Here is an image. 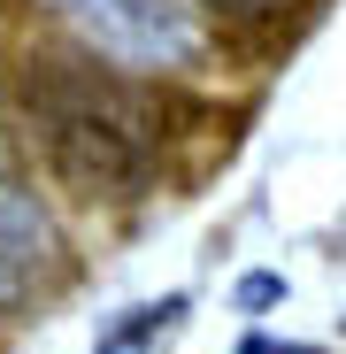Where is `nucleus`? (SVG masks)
I'll return each instance as SVG.
<instances>
[{
	"mask_svg": "<svg viewBox=\"0 0 346 354\" xmlns=\"http://www.w3.org/2000/svg\"><path fill=\"white\" fill-rule=\"evenodd\" d=\"M23 124L39 131V154L77 193H139L154 177V93L115 77L85 54H23L16 62Z\"/></svg>",
	"mask_w": 346,
	"mask_h": 354,
	"instance_id": "f257e3e1",
	"label": "nucleus"
},
{
	"mask_svg": "<svg viewBox=\"0 0 346 354\" xmlns=\"http://www.w3.org/2000/svg\"><path fill=\"white\" fill-rule=\"evenodd\" d=\"M54 16H62L93 54H108V62L124 70H193L208 54V16L193 8V0H46Z\"/></svg>",
	"mask_w": 346,
	"mask_h": 354,
	"instance_id": "f03ea898",
	"label": "nucleus"
},
{
	"mask_svg": "<svg viewBox=\"0 0 346 354\" xmlns=\"http://www.w3.org/2000/svg\"><path fill=\"white\" fill-rule=\"evenodd\" d=\"M54 223H46V208L16 185V177H0V277H8L16 292L39 277V270H54Z\"/></svg>",
	"mask_w": 346,
	"mask_h": 354,
	"instance_id": "7ed1b4c3",
	"label": "nucleus"
},
{
	"mask_svg": "<svg viewBox=\"0 0 346 354\" xmlns=\"http://www.w3.org/2000/svg\"><path fill=\"white\" fill-rule=\"evenodd\" d=\"M185 324V292H162V301H146L131 324H115L108 339H100V354H131V346H146V339H162V331H177Z\"/></svg>",
	"mask_w": 346,
	"mask_h": 354,
	"instance_id": "20e7f679",
	"label": "nucleus"
},
{
	"mask_svg": "<svg viewBox=\"0 0 346 354\" xmlns=\"http://www.w3.org/2000/svg\"><path fill=\"white\" fill-rule=\"evenodd\" d=\"M239 308H247V316L285 308V277H277V270H247V277H239Z\"/></svg>",
	"mask_w": 346,
	"mask_h": 354,
	"instance_id": "39448f33",
	"label": "nucleus"
},
{
	"mask_svg": "<svg viewBox=\"0 0 346 354\" xmlns=\"http://www.w3.org/2000/svg\"><path fill=\"white\" fill-rule=\"evenodd\" d=\"M193 8H215V16H239V24H277L285 8H300V0H193Z\"/></svg>",
	"mask_w": 346,
	"mask_h": 354,
	"instance_id": "423d86ee",
	"label": "nucleus"
},
{
	"mask_svg": "<svg viewBox=\"0 0 346 354\" xmlns=\"http://www.w3.org/2000/svg\"><path fill=\"white\" fill-rule=\"evenodd\" d=\"M239 354H323V346H293V339H239Z\"/></svg>",
	"mask_w": 346,
	"mask_h": 354,
	"instance_id": "0eeeda50",
	"label": "nucleus"
},
{
	"mask_svg": "<svg viewBox=\"0 0 346 354\" xmlns=\"http://www.w3.org/2000/svg\"><path fill=\"white\" fill-rule=\"evenodd\" d=\"M0 301H16V285H8V277H0Z\"/></svg>",
	"mask_w": 346,
	"mask_h": 354,
	"instance_id": "6e6552de",
	"label": "nucleus"
}]
</instances>
